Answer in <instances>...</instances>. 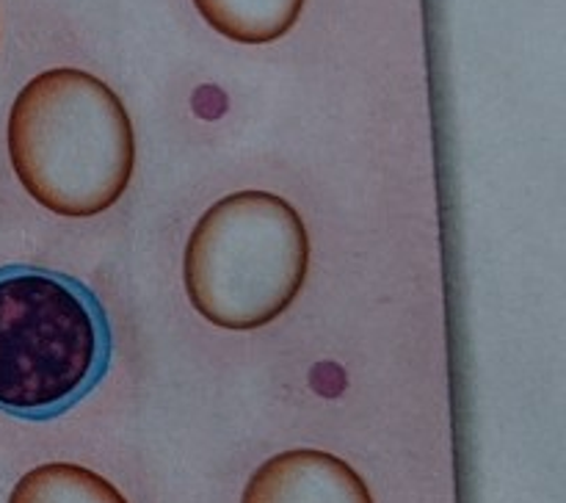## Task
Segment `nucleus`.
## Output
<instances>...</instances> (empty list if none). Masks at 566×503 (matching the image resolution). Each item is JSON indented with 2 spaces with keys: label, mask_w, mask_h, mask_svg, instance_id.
I'll use <instances>...</instances> for the list:
<instances>
[{
  "label": "nucleus",
  "mask_w": 566,
  "mask_h": 503,
  "mask_svg": "<svg viewBox=\"0 0 566 503\" xmlns=\"http://www.w3.org/2000/svg\"><path fill=\"white\" fill-rule=\"evenodd\" d=\"M6 138L22 188L66 219L114 208L136 169V133L125 103L75 66L42 72L20 88Z\"/></svg>",
  "instance_id": "f257e3e1"
},
{
  "label": "nucleus",
  "mask_w": 566,
  "mask_h": 503,
  "mask_svg": "<svg viewBox=\"0 0 566 503\" xmlns=\"http://www.w3.org/2000/svg\"><path fill=\"white\" fill-rule=\"evenodd\" d=\"M114 357L97 293L42 265L0 269V412L44 423L92 396Z\"/></svg>",
  "instance_id": "f03ea898"
},
{
  "label": "nucleus",
  "mask_w": 566,
  "mask_h": 503,
  "mask_svg": "<svg viewBox=\"0 0 566 503\" xmlns=\"http://www.w3.org/2000/svg\"><path fill=\"white\" fill-rule=\"evenodd\" d=\"M310 271L304 219L280 193L235 191L210 205L188 235L182 282L191 307L232 332L280 318Z\"/></svg>",
  "instance_id": "7ed1b4c3"
},
{
  "label": "nucleus",
  "mask_w": 566,
  "mask_h": 503,
  "mask_svg": "<svg viewBox=\"0 0 566 503\" xmlns=\"http://www.w3.org/2000/svg\"><path fill=\"white\" fill-rule=\"evenodd\" d=\"M241 503H374V495L346 459L293 448L254 470Z\"/></svg>",
  "instance_id": "20e7f679"
},
{
  "label": "nucleus",
  "mask_w": 566,
  "mask_h": 503,
  "mask_svg": "<svg viewBox=\"0 0 566 503\" xmlns=\"http://www.w3.org/2000/svg\"><path fill=\"white\" fill-rule=\"evenodd\" d=\"M202 20L241 44H269L293 31L304 0H193Z\"/></svg>",
  "instance_id": "39448f33"
},
{
  "label": "nucleus",
  "mask_w": 566,
  "mask_h": 503,
  "mask_svg": "<svg viewBox=\"0 0 566 503\" xmlns=\"http://www.w3.org/2000/svg\"><path fill=\"white\" fill-rule=\"evenodd\" d=\"M9 503H127L125 495L94 470L75 462H48L28 470Z\"/></svg>",
  "instance_id": "423d86ee"
}]
</instances>
